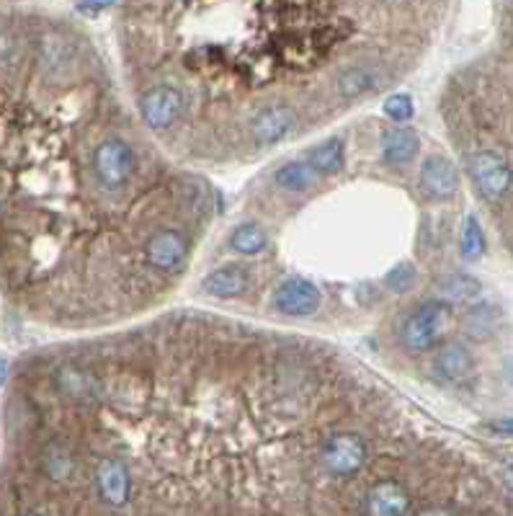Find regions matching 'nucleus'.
Returning <instances> with one entry per match:
<instances>
[{"label":"nucleus","mask_w":513,"mask_h":516,"mask_svg":"<svg viewBox=\"0 0 513 516\" xmlns=\"http://www.w3.org/2000/svg\"><path fill=\"white\" fill-rule=\"evenodd\" d=\"M449 325H452V305L441 300H428L405 315L400 325V344L410 354L431 351L434 346L441 344Z\"/></svg>","instance_id":"f257e3e1"},{"label":"nucleus","mask_w":513,"mask_h":516,"mask_svg":"<svg viewBox=\"0 0 513 516\" xmlns=\"http://www.w3.org/2000/svg\"><path fill=\"white\" fill-rule=\"evenodd\" d=\"M470 176L482 199L500 202L513 186V171L508 160L493 150H480L470 158Z\"/></svg>","instance_id":"f03ea898"},{"label":"nucleus","mask_w":513,"mask_h":516,"mask_svg":"<svg viewBox=\"0 0 513 516\" xmlns=\"http://www.w3.org/2000/svg\"><path fill=\"white\" fill-rule=\"evenodd\" d=\"M134 166H137V158H134V150L130 142L119 140V137H112V140H104L94 153V171L95 178L109 186V189H116V186H124L130 178H132Z\"/></svg>","instance_id":"7ed1b4c3"},{"label":"nucleus","mask_w":513,"mask_h":516,"mask_svg":"<svg viewBox=\"0 0 513 516\" xmlns=\"http://www.w3.org/2000/svg\"><path fill=\"white\" fill-rule=\"evenodd\" d=\"M320 462H323L325 470L336 478L356 475L366 462V441L359 434H351V431L333 434L325 439Z\"/></svg>","instance_id":"20e7f679"},{"label":"nucleus","mask_w":513,"mask_h":516,"mask_svg":"<svg viewBox=\"0 0 513 516\" xmlns=\"http://www.w3.org/2000/svg\"><path fill=\"white\" fill-rule=\"evenodd\" d=\"M320 303H323L320 289L302 276H289L274 292V307L289 318H307L320 310Z\"/></svg>","instance_id":"39448f33"},{"label":"nucleus","mask_w":513,"mask_h":516,"mask_svg":"<svg viewBox=\"0 0 513 516\" xmlns=\"http://www.w3.org/2000/svg\"><path fill=\"white\" fill-rule=\"evenodd\" d=\"M184 112V94L173 86H155L140 101V114L150 130H168Z\"/></svg>","instance_id":"423d86ee"},{"label":"nucleus","mask_w":513,"mask_h":516,"mask_svg":"<svg viewBox=\"0 0 513 516\" xmlns=\"http://www.w3.org/2000/svg\"><path fill=\"white\" fill-rule=\"evenodd\" d=\"M95 488L109 506H124L132 496V473L124 459L104 457L95 467Z\"/></svg>","instance_id":"0eeeda50"},{"label":"nucleus","mask_w":513,"mask_h":516,"mask_svg":"<svg viewBox=\"0 0 513 516\" xmlns=\"http://www.w3.org/2000/svg\"><path fill=\"white\" fill-rule=\"evenodd\" d=\"M420 186H423V194L428 199L446 202L459 189V171L449 158L431 155V158H426V163L420 168Z\"/></svg>","instance_id":"6e6552de"},{"label":"nucleus","mask_w":513,"mask_h":516,"mask_svg":"<svg viewBox=\"0 0 513 516\" xmlns=\"http://www.w3.org/2000/svg\"><path fill=\"white\" fill-rule=\"evenodd\" d=\"M145 256L160 271H178L186 264L189 243L178 230H158L145 246Z\"/></svg>","instance_id":"1a4fd4ad"},{"label":"nucleus","mask_w":513,"mask_h":516,"mask_svg":"<svg viewBox=\"0 0 513 516\" xmlns=\"http://www.w3.org/2000/svg\"><path fill=\"white\" fill-rule=\"evenodd\" d=\"M297 127V112L292 106H268L253 119V140L264 148H271L289 137V132Z\"/></svg>","instance_id":"9d476101"},{"label":"nucleus","mask_w":513,"mask_h":516,"mask_svg":"<svg viewBox=\"0 0 513 516\" xmlns=\"http://www.w3.org/2000/svg\"><path fill=\"white\" fill-rule=\"evenodd\" d=\"M431 369L441 383H464L472 375L475 362H472V354L467 351V346L459 341H449L436 351Z\"/></svg>","instance_id":"9b49d317"},{"label":"nucleus","mask_w":513,"mask_h":516,"mask_svg":"<svg viewBox=\"0 0 513 516\" xmlns=\"http://www.w3.org/2000/svg\"><path fill=\"white\" fill-rule=\"evenodd\" d=\"M420 150L418 134L410 127H392L382 134V160L392 168L408 166Z\"/></svg>","instance_id":"f8f14e48"},{"label":"nucleus","mask_w":513,"mask_h":516,"mask_svg":"<svg viewBox=\"0 0 513 516\" xmlns=\"http://www.w3.org/2000/svg\"><path fill=\"white\" fill-rule=\"evenodd\" d=\"M408 493L395 480L377 483L366 496V514L369 516H405L408 514Z\"/></svg>","instance_id":"ddd939ff"},{"label":"nucleus","mask_w":513,"mask_h":516,"mask_svg":"<svg viewBox=\"0 0 513 516\" xmlns=\"http://www.w3.org/2000/svg\"><path fill=\"white\" fill-rule=\"evenodd\" d=\"M248 285H250V274H248L243 267H235V264L214 268V271H210V274L202 279V289H204L210 297H220V300H230V297L243 294Z\"/></svg>","instance_id":"4468645a"},{"label":"nucleus","mask_w":513,"mask_h":516,"mask_svg":"<svg viewBox=\"0 0 513 516\" xmlns=\"http://www.w3.org/2000/svg\"><path fill=\"white\" fill-rule=\"evenodd\" d=\"M343 160H346V145H343L341 137H330L320 142L318 148H312L307 153V166L318 176H333L343 168Z\"/></svg>","instance_id":"2eb2a0df"},{"label":"nucleus","mask_w":513,"mask_h":516,"mask_svg":"<svg viewBox=\"0 0 513 516\" xmlns=\"http://www.w3.org/2000/svg\"><path fill=\"white\" fill-rule=\"evenodd\" d=\"M480 289H482V285L470 274H446L438 279V292L444 297L441 303H446V305H452V303L467 305V303L477 300Z\"/></svg>","instance_id":"dca6fc26"},{"label":"nucleus","mask_w":513,"mask_h":516,"mask_svg":"<svg viewBox=\"0 0 513 516\" xmlns=\"http://www.w3.org/2000/svg\"><path fill=\"white\" fill-rule=\"evenodd\" d=\"M274 181L284 192L300 194L307 192L318 181V173L312 171L304 160H292V163H286V166H282L279 171L274 173Z\"/></svg>","instance_id":"f3484780"},{"label":"nucleus","mask_w":513,"mask_h":516,"mask_svg":"<svg viewBox=\"0 0 513 516\" xmlns=\"http://www.w3.org/2000/svg\"><path fill=\"white\" fill-rule=\"evenodd\" d=\"M498 318H500L498 310L490 305L470 307V310L464 312V333H467L470 339L482 341V339H488V336H493L495 333Z\"/></svg>","instance_id":"a211bd4d"},{"label":"nucleus","mask_w":513,"mask_h":516,"mask_svg":"<svg viewBox=\"0 0 513 516\" xmlns=\"http://www.w3.org/2000/svg\"><path fill=\"white\" fill-rule=\"evenodd\" d=\"M266 232L258 228L256 222L240 225V228L232 230V235H230V249L238 250L240 256H258V253L266 250Z\"/></svg>","instance_id":"6ab92c4d"},{"label":"nucleus","mask_w":513,"mask_h":516,"mask_svg":"<svg viewBox=\"0 0 513 516\" xmlns=\"http://www.w3.org/2000/svg\"><path fill=\"white\" fill-rule=\"evenodd\" d=\"M459 249H462V258L464 261H477L482 258V253L488 249L485 243V232L480 228V220L475 214H470L462 225V238H459Z\"/></svg>","instance_id":"aec40b11"},{"label":"nucleus","mask_w":513,"mask_h":516,"mask_svg":"<svg viewBox=\"0 0 513 516\" xmlns=\"http://www.w3.org/2000/svg\"><path fill=\"white\" fill-rule=\"evenodd\" d=\"M374 83H377V76L369 68H351L338 77V91H341V96L356 98L362 96L364 91L374 88Z\"/></svg>","instance_id":"412c9836"},{"label":"nucleus","mask_w":513,"mask_h":516,"mask_svg":"<svg viewBox=\"0 0 513 516\" xmlns=\"http://www.w3.org/2000/svg\"><path fill=\"white\" fill-rule=\"evenodd\" d=\"M382 112H384L387 119H392L395 124H405V122H410L413 114H416V104H413V96H410V94H392V96L384 98Z\"/></svg>","instance_id":"4be33fe9"},{"label":"nucleus","mask_w":513,"mask_h":516,"mask_svg":"<svg viewBox=\"0 0 513 516\" xmlns=\"http://www.w3.org/2000/svg\"><path fill=\"white\" fill-rule=\"evenodd\" d=\"M384 285L392 289V292H408V289L416 285V268L410 267V264H400V267H395L384 276Z\"/></svg>","instance_id":"5701e85b"},{"label":"nucleus","mask_w":513,"mask_h":516,"mask_svg":"<svg viewBox=\"0 0 513 516\" xmlns=\"http://www.w3.org/2000/svg\"><path fill=\"white\" fill-rule=\"evenodd\" d=\"M70 470H73V459L70 455H65V452H50L47 455V473L52 475V478H68L70 475Z\"/></svg>","instance_id":"b1692460"},{"label":"nucleus","mask_w":513,"mask_h":516,"mask_svg":"<svg viewBox=\"0 0 513 516\" xmlns=\"http://www.w3.org/2000/svg\"><path fill=\"white\" fill-rule=\"evenodd\" d=\"M490 429H493L495 434H500V437H513V416L493 421V423H490Z\"/></svg>","instance_id":"393cba45"},{"label":"nucleus","mask_w":513,"mask_h":516,"mask_svg":"<svg viewBox=\"0 0 513 516\" xmlns=\"http://www.w3.org/2000/svg\"><path fill=\"white\" fill-rule=\"evenodd\" d=\"M503 375H506L508 385H513V354L506 359V364H503Z\"/></svg>","instance_id":"a878e982"},{"label":"nucleus","mask_w":513,"mask_h":516,"mask_svg":"<svg viewBox=\"0 0 513 516\" xmlns=\"http://www.w3.org/2000/svg\"><path fill=\"white\" fill-rule=\"evenodd\" d=\"M5 377H8V362H5V359H0V387L5 385Z\"/></svg>","instance_id":"bb28decb"},{"label":"nucleus","mask_w":513,"mask_h":516,"mask_svg":"<svg viewBox=\"0 0 513 516\" xmlns=\"http://www.w3.org/2000/svg\"><path fill=\"white\" fill-rule=\"evenodd\" d=\"M416 516H452L449 511H444V509H428V511H420Z\"/></svg>","instance_id":"cd10ccee"},{"label":"nucleus","mask_w":513,"mask_h":516,"mask_svg":"<svg viewBox=\"0 0 513 516\" xmlns=\"http://www.w3.org/2000/svg\"><path fill=\"white\" fill-rule=\"evenodd\" d=\"M503 480H506V485L513 491V465H508L506 467V473H503Z\"/></svg>","instance_id":"c85d7f7f"},{"label":"nucleus","mask_w":513,"mask_h":516,"mask_svg":"<svg viewBox=\"0 0 513 516\" xmlns=\"http://www.w3.org/2000/svg\"><path fill=\"white\" fill-rule=\"evenodd\" d=\"M26 516H37V514H26Z\"/></svg>","instance_id":"c756f323"}]
</instances>
